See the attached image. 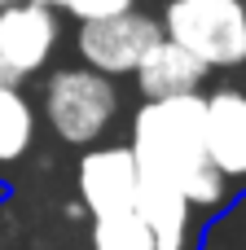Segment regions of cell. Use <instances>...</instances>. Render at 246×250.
Segmentation results:
<instances>
[{"label": "cell", "instance_id": "cell-11", "mask_svg": "<svg viewBox=\"0 0 246 250\" xmlns=\"http://www.w3.org/2000/svg\"><path fill=\"white\" fill-rule=\"evenodd\" d=\"M88 250H154L145 224L132 215H106V220H88Z\"/></svg>", "mask_w": 246, "mask_h": 250}, {"label": "cell", "instance_id": "cell-8", "mask_svg": "<svg viewBox=\"0 0 246 250\" xmlns=\"http://www.w3.org/2000/svg\"><path fill=\"white\" fill-rule=\"evenodd\" d=\"M136 220L145 224L154 250H202L207 220L163 180L141 176V185H136Z\"/></svg>", "mask_w": 246, "mask_h": 250}, {"label": "cell", "instance_id": "cell-4", "mask_svg": "<svg viewBox=\"0 0 246 250\" xmlns=\"http://www.w3.org/2000/svg\"><path fill=\"white\" fill-rule=\"evenodd\" d=\"M163 40L158 13L150 9H128L119 18H101V22H79L75 26V57L79 66L106 75V79H132L136 66L145 62V53Z\"/></svg>", "mask_w": 246, "mask_h": 250}, {"label": "cell", "instance_id": "cell-13", "mask_svg": "<svg viewBox=\"0 0 246 250\" xmlns=\"http://www.w3.org/2000/svg\"><path fill=\"white\" fill-rule=\"evenodd\" d=\"M31 4H48V9H57V4H62V0H31Z\"/></svg>", "mask_w": 246, "mask_h": 250}, {"label": "cell", "instance_id": "cell-10", "mask_svg": "<svg viewBox=\"0 0 246 250\" xmlns=\"http://www.w3.org/2000/svg\"><path fill=\"white\" fill-rule=\"evenodd\" d=\"M35 136H40L35 101L26 97V88L0 79V167L22 163L35 149Z\"/></svg>", "mask_w": 246, "mask_h": 250}, {"label": "cell", "instance_id": "cell-6", "mask_svg": "<svg viewBox=\"0 0 246 250\" xmlns=\"http://www.w3.org/2000/svg\"><path fill=\"white\" fill-rule=\"evenodd\" d=\"M136 185H141V171H136L128 145L106 141V145L84 149L75 163V198H79V211L88 220L132 215L136 211Z\"/></svg>", "mask_w": 246, "mask_h": 250}, {"label": "cell", "instance_id": "cell-12", "mask_svg": "<svg viewBox=\"0 0 246 250\" xmlns=\"http://www.w3.org/2000/svg\"><path fill=\"white\" fill-rule=\"evenodd\" d=\"M128 9H141V0H62L57 13L70 18L75 26L79 22H101V18H119Z\"/></svg>", "mask_w": 246, "mask_h": 250}, {"label": "cell", "instance_id": "cell-2", "mask_svg": "<svg viewBox=\"0 0 246 250\" xmlns=\"http://www.w3.org/2000/svg\"><path fill=\"white\" fill-rule=\"evenodd\" d=\"M123 114V92L114 79L66 62V66H48L44 83H40V123L75 149H92L101 145V136L114 127V119Z\"/></svg>", "mask_w": 246, "mask_h": 250}, {"label": "cell", "instance_id": "cell-9", "mask_svg": "<svg viewBox=\"0 0 246 250\" xmlns=\"http://www.w3.org/2000/svg\"><path fill=\"white\" fill-rule=\"evenodd\" d=\"M132 83H136V97H141V101H167V97L207 92L211 70H207L202 62H194L185 48H176L172 40H158V44L145 53V62L136 66Z\"/></svg>", "mask_w": 246, "mask_h": 250}, {"label": "cell", "instance_id": "cell-14", "mask_svg": "<svg viewBox=\"0 0 246 250\" xmlns=\"http://www.w3.org/2000/svg\"><path fill=\"white\" fill-rule=\"evenodd\" d=\"M4 4H13V0H0V9H4Z\"/></svg>", "mask_w": 246, "mask_h": 250}, {"label": "cell", "instance_id": "cell-3", "mask_svg": "<svg viewBox=\"0 0 246 250\" xmlns=\"http://www.w3.org/2000/svg\"><path fill=\"white\" fill-rule=\"evenodd\" d=\"M158 26L207 70L246 66V0H163Z\"/></svg>", "mask_w": 246, "mask_h": 250}, {"label": "cell", "instance_id": "cell-7", "mask_svg": "<svg viewBox=\"0 0 246 250\" xmlns=\"http://www.w3.org/2000/svg\"><path fill=\"white\" fill-rule=\"evenodd\" d=\"M207 105V158L229 180V189H246V88L216 83L202 92Z\"/></svg>", "mask_w": 246, "mask_h": 250}, {"label": "cell", "instance_id": "cell-1", "mask_svg": "<svg viewBox=\"0 0 246 250\" xmlns=\"http://www.w3.org/2000/svg\"><path fill=\"white\" fill-rule=\"evenodd\" d=\"M132 163L141 176L172 185L202 220H216L233 189L207 158V105L202 92L167 97V101H136L128 114V141Z\"/></svg>", "mask_w": 246, "mask_h": 250}, {"label": "cell", "instance_id": "cell-5", "mask_svg": "<svg viewBox=\"0 0 246 250\" xmlns=\"http://www.w3.org/2000/svg\"><path fill=\"white\" fill-rule=\"evenodd\" d=\"M62 44V13L48 4L13 0L0 9V79L4 83H26L44 75L57 57Z\"/></svg>", "mask_w": 246, "mask_h": 250}]
</instances>
